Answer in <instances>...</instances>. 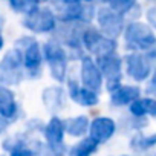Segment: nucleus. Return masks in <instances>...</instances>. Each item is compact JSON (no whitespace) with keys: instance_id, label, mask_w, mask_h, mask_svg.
<instances>
[{"instance_id":"21","label":"nucleus","mask_w":156,"mask_h":156,"mask_svg":"<svg viewBox=\"0 0 156 156\" xmlns=\"http://www.w3.org/2000/svg\"><path fill=\"white\" fill-rule=\"evenodd\" d=\"M130 148L136 153H144L150 148H153L156 145V132L154 133H150V135H144L141 132L135 133L132 138H130V142H129Z\"/></svg>"},{"instance_id":"12","label":"nucleus","mask_w":156,"mask_h":156,"mask_svg":"<svg viewBox=\"0 0 156 156\" xmlns=\"http://www.w3.org/2000/svg\"><path fill=\"white\" fill-rule=\"evenodd\" d=\"M80 81H81V86H84L94 92H98L101 89V86L104 84L103 73H101L97 61L90 55H84L80 60Z\"/></svg>"},{"instance_id":"20","label":"nucleus","mask_w":156,"mask_h":156,"mask_svg":"<svg viewBox=\"0 0 156 156\" xmlns=\"http://www.w3.org/2000/svg\"><path fill=\"white\" fill-rule=\"evenodd\" d=\"M89 126H90V121L86 115H78L64 121L66 135L73 136V138H83L86 133H89Z\"/></svg>"},{"instance_id":"13","label":"nucleus","mask_w":156,"mask_h":156,"mask_svg":"<svg viewBox=\"0 0 156 156\" xmlns=\"http://www.w3.org/2000/svg\"><path fill=\"white\" fill-rule=\"evenodd\" d=\"M116 132V121L110 116H97L90 121L89 138H92L98 145L110 141Z\"/></svg>"},{"instance_id":"1","label":"nucleus","mask_w":156,"mask_h":156,"mask_svg":"<svg viewBox=\"0 0 156 156\" xmlns=\"http://www.w3.org/2000/svg\"><path fill=\"white\" fill-rule=\"evenodd\" d=\"M58 23H84L90 25L92 19L97 16L95 6L92 3L78 2V0H60L51 5Z\"/></svg>"},{"instance_id":"10","label":"nucleus","mask_w":156,"mask_h":156,"mask_svg":"<svg viewBox=\"0 0 156 156\" xmlns=\"http://www.w3.org/2000/svg\"><path fill=\"white\" fill-rule=\"evenodd\" d=\"M103 78L106 81V87L109 92L115 90L116 87L121 86V78H122V58L115 52V54H109L104 57H100L95 60Z\"/></svg>"},{"instance_id":"31","label":"nucleus","mask_w":156,"mask_h":156,"mask_svg":"<svg viewBox=\"0 0 156 156\" xmlns=\"http://www.w3.org/2000/svg\"><path fill=\"white\" fill-rule=\"evenodd\" d=\"M154 156H156V154H154Z\"/></svg>"},{"instance_id":"28","label":"nucleus","mask_w":156,"mask_h":156,"mask_svg":"<svg viewBox=\"0 0 156 156\" xmlns=\"http://www.w3.org/2000/svg\"><path fill=\"white\" fill-rule=\"evenodd\" d=\"M147 55H148V58H150L151 61H156V43H154V46L147 52Z\"/></svg>"},{"instance_id":"27","label":"nucleus","mask_w":156,"mask_h":156,"mask_svg":"<svg viewBox=\"0 0 156 156\" xmlns=\"http://www.w3.org/2000/svg\"><path fill=\"white\" fill-rule=\"evenodd\" d=\"M9 121H6V119H3L2 116H0V135H3L6 130H8V127H9Z\"/></svg>"},{"instance_id":"8","label":"nucleus","mask_w":156,"mask_h":156,"mask_svg":"<svg viewBox=\"0 0 156 156\" xmlns=\"http://www.w3.org/2000/svg\"><path fill=\"white\" fill-rule=\"evenodd\" d=\"M64 135H66L64 121L60 116L52 115L51 119L43 127V136L51 156H63L66 153L67 148L64 144Z\"/></svg>"},{"instance_id":"18","label":"nucleus","mask_w":156,"mask_h":156,"mask_svg":"<svg viewBox=\"0 0 156 156\" xmlns=\"http://www.w3.org/2000/svg\"><path fill=\"white\" fill-rule=\"evenodd\" d=\"M43 145L40 144L38 147H32V144L25 139V138H8L3 142V148L9 153V156H37V148H41Z\"/></svg>"},{"instance_id":"30","label":"nucleus","mask_w":156,"mask_h":156,"mask_svg":"<svg viewBox=\"0 0 156 156\" xmlns=\"http://www.w3.org/2000/svg\"><path fill=\"white\" fill-rule=\"evenodd\" d=\"M122 156H132V154H122Z\"/></svg>"},{"instance_id":"5","label":"nucleus","mask_w":156,"mask_h":156,"mask_svg":"<svg viewBox=\"0 0 156 156\" xmlns=\"http://www.w3.org/2000/svg\"><path fill=\"white\" fill-rule=\"evenodd\" d=\"M25 78V67L20 52L12 48L0 58V86H19Z\"/></svg>"},{"instance_id":"15","label":"nucleus","mask_w":156,"mask_h":156,"mask_svg":"<svg viewBox=\"0 0 156 156\" xmlns=\"http://www.w3.org/2000/svg\"><path fill=\"white\" fill-rule=\"evenodd\" d=\"M0 116L9 122L20 116V106L11 87L0 86Z\"/></svg>"},{"instance_id":"22","label":"nucleus","mask_w":156,"mask_h":156,"mask_svg":"<svg viewBox=\"0 0 156 156\" xmlns=\"http://www.w3.org/2000/svg\"><path fill=\"white\" fill-rule=\"evenodd\" d=\"M97 151H98V144L92 138L86 136L67 150V156H92Z\"/></svg>"},{"instance_id":"26","label":"nucleus","mask_w":156,"mask_h":156,"mask_svg":"<svg viewBox=\"0 0 156 156\" xmlns=\"http://www.w3.org/2000/svg\"><path fill=\"white\" fill-rule=\"evenodd\" d=\"M147 92L153 95V98H156V69L153 70L151 73V80L148 83V87H147Z\"/></svg>"},{"instance_id":"2","label":"nucleus","mask_w":156,"mask_h":156,"mask_svg":"<svg viewBox=\"0 0 156 156\" xmlns=\"http://www.w3.org/2000/svg\"><path fill=\"white\" fill-rule=\"evenodd\" d=\"M14 48L22 55L25 75H28L29 78H40L44 60H43L41 44L38 43V40L31 35H22L20 38L16 40Z\"/></svg>"},{"instance_id":"4","label":"nucleus","mask_w":156,"mask_h":156,"mask_svg":"<svg viewBox=\"0 0 156 156\" xmlns=\"http://www.w3.org/2000/svg\"><path fill=\"white\" fill-rule=\"evenodd\" d=\"M124 46L129 52H148L156 43L154 31L142 22H129L124 29Z\"/></svg>"},{"instance_id":"24","label":"nucleus","mask_w":156,"mask_h":156,"mask_svg":"<svg viewBox=\"0 0 156 156\" xmlns=\"http://www.w3.org/2000/svg\"><path fill=\"white\" fill-rule=\"evenodd\" d=\"M138 3L135 2V0H110V2L107 3V8H110L113 12L126 17L132 12V9L136 6Z\"/></svg>"},{"instance_id":"25","label":"nucleus","mask_w":156,"mask_h":156,"mask_svg":"<svg viewBox=\"0 0 156 156\" xmlns=\"http://www.w3.org/2000/svg\"><path fill=\"white\" fill-rule=\"evenodd\" d=\"M145 20H147V25L156 31V5L150 6L147 11H145Z\"/></svg>"},{"instance_id":"9","label":"nucleus","mask_w":156,"mask_h":156,"mask_svg":"<svg viewBox=\"0 0 156 156\" xmlns=\"http://www.w3.org/2000/svg\"><path fill=\"white\" fill-rule=\"evenodd\" d=\"M124 66L126 73L136 83L147 81L153 73L151 60L145 52H129L124 55Z\"/></svg>"},{"instance_id":"6","label":"nucleus","mask_w":156,"mask_h":156,"mask_svg":"<svg viewBox=\"0 0 156 156\" xmlns=\"http://www.w3.org/2000/svg\"><path fill=\"white\" fill-rule=\"evenodd\" d=\"M81 43H83V49H86L89 54L95 55V58L109 55V54H115L118 49V43L116 40H112L109 37H106L104 34H101L98 31V28L87 25L83 31L81 35Z\"/></svg>"},{"instance_id":"14","label":"nucleus","mask_w":156,"mask_h":156,"mask_svg":"<svg viewBox=\"0 0 156 156\" xmlns=\"http://www.w3.org/2000/svg\"><path fill=\"white\" fill-rule=\"evenodd\" d=\"M67 97L73 103H76L78 106H83V107H94L100 103L98 92H94L81 86V83H78L73 78L67 80Z\"/></svg>"},{"instance_id":"11","label":"nucleus","mask_w":156,"mask_h":156,"mask_svg":"<svg viewBox=\"0 0 156 156\" xmlns=\"http://www.w3.org/2000/svg\"><path fill=\"white\" fill-rule=\"evenodd\" d=\"M97 23H98V31L104 34L106 37L116 40L119 35L124 34L126 29V19L116 12H113L110 8L103 6L97 11Z\"/></svg>"},{"instance_id":"3","label":"nucleus","mask_w":156,"mask_h":156,"mask_svg":"<svg viewBox=\"0 0 156 156\" xmlns=\"http://www.w3.org/2000/svg\"><path fill=\"white\" fill-rule=\"evenodd\" d=\"M43 60L48 64L49 73L58 83H64L67 80V66H69V54L67 51L55 40L51 38L41 44Z\"/></svg>"},{"instance_id":"23","label":"nucleus","mask_w":156,"mask_h":156,"mask_svg":"<svg viewBox=\"0 0 156 156\" xmlns=\"http://www.w3.org/2000/svg\"><path fill=\"white\" fill-rule=\"evenodd\" d=\"M8 5L14 12L23 14V17L31 14L34 9H37L40 6V3L37 2V0H9Z\"/></svg>"},{"instance_id":"17","label":"nucleus","mask_w":156,"mask_h":156,"mask_svg":"<svg viewBox=\"0 0 156 156\" xmlns=\"http://www.w3.org/2000/svg\"><path fill=\"white\" fill-rule=\"evenodd\" d=\"M141 98V87L132 84H121L115 90L110 92V103L115 107L130 106L133 101Z\"/></svg>"},{"instance_id":"16","label":"nucleus","mask_w":156,"mask_h":156,"mask_svg":"<svg viewBox=\"0 0 156 156\" xmlns=\"http://www.w3.org/2000/svg\"><path fill=\"white\" fill-rule=\"evenodd\" d=\"M67 100V94L61 86H49L41 92V101L48 112L57 113L64 109Z\"/></svg>"},{"instance_id":"7","label":"nucleus","mask_w":156,"mask_h":156,"mask_svg":"<svg viewBox=\"0 0 156 156\" xmlns=\"http://www.w3.org/2000/svg\"><path fill=\"white\" fill-rule=\"evenodd\" d=\"M22 25L23 28H26L28 31L34 34H51V32H55L58 26V20L51 6L40 5L31 14L23 17Z\"/></svg>"},{"instance_id":"29","label":"nucleus","mask_w":156,"mask_h":156,"mask_svg":"<svg viewBox=\"0 0 156 156\" xmlns=\"http://www.w3.org/2000/svg\"><path fill=\"white\" fill-rule=\"evenodd\" d=\"M5 46V38H3V31H2V17H0V51Z\"/></svg>"},{"instance_id":"19","label":"nucleus","mask_w":156,"mask_h":156,"mask_svg":"<svg viewBox=\"0 0 156 156\" xmlns=\"http://www.w3.org/2000/svg\"><path fill=\"white\" fill-rule=\"evenodd\" d=\"M130 115H133L138 119H144L147 116H156V98L153 97H145V98H138L129 106Z\"/></svg>"}]
</instances>
